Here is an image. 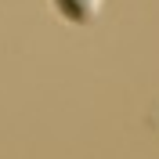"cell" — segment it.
<instances>
[{
  "label": "cell",
  "mask_w": 159,
  "mask_h": 159,
  "mask_svg": "<svg viewBox=\"0 0 159 159\" xmlns=\"http://www.w3.org/2000/svg\"><path fill=\"white\" fill-rule=\"evenodd\" d=\"M101 4H105V0H51V7L58 11V18L72 22V25H90V22H98Z\"/></svg>",
  "instance_id": "6da1fadb"
}]
</instances>
